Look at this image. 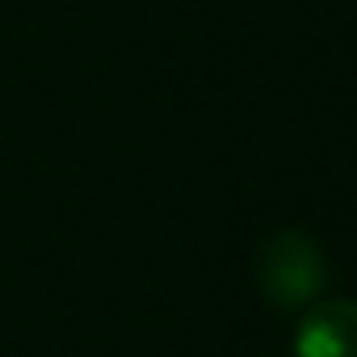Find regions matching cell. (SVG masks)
<instances>
[{
	"instance_id": "1",
	"label": "cell",
	"mask_w": 357,
	"mask_h": 357,
	"mask_svg": "<svg viewBox=\"0 0 357 357\" xmlns=\"http://www.w3.org/2000/svg\"><path fill=\"white\" fill-rule=\"evenodd\" d=\"M257 286L261 294L282 307V311H294V307H307L324 294L328 286V261L319 252V244L307 236V231H278L265 248H261V261H257Z\"/></svg>"
},
{
	"instance_id": "2",
	"label": "cell",
	"mask_w": 357,
	"mask_h": 357,
	"mask_svg": "<svg viewBox=\"0 0 357 357\" xmlns=\"http://www.w3.org/2000/svg\"><path fill=\"white\" fill-rule=\"evenodd\" d=\"M298 357H357V303L332 298L311 303L298 332H294Z\"/></svg>"
}]
</instances>
